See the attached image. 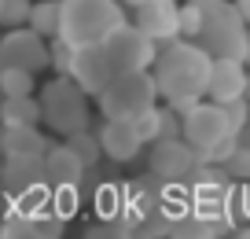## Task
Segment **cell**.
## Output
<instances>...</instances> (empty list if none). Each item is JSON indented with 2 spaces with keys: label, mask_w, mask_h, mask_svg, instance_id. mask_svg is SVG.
Segmentation results:
<instances>
[{
  "label": "cell",
  "mask_w": 250,
  "mask_h": 239,
  "mask_svg": "<svg viewBox=\"0 0 250 239\" xmlns=\"http://www.w3.org/2000/svg\"><path fill=\"white\" fill-rule=\"evenodd\" d=\"M228 132H235V129H232V122H228V114H225V103L210 100V103H199L195 110L184 114V140L195 147L199 154L213 151Z\"/></svg>",
  "instance_id": "7"
},
{
  "label": "cell",
  "mask_w": 250,
  "mask_h": 239,
  "mask_svg": "<svg viewBox=\"0 0 250 239\" xmlns=\"http://www.w3.org/2000/svg\"><path fill=\"white\" fill-rule=\"evenodd\" d=\"M52 210L55 217L70 221L78 214V184H62V188H52Z\"/></svg>",
  "instance_id": "21"
},
{
  "label": "cell",
  "mask_w": 250,
  "mask_h": 239,
  "mask_svg": "<svg viewBox=\"0 0 250 239\" xmlns=\"http://www.w3.org/2000/svg\"><path fill=\"white\" fill-rule=\"evenodd\" d=\"M151 70H155L162 100H180V96H203L206 100L213 55L206 52L199 41L177 37V41H169V44L158 48V59H155Z\"/></svg>",
  "instance_id": "1"
},
{
  "label": "cell",
  "mask_w": 250,
  "mask_h": 239,
  "mask_svg": "<svg viewBox=\"0 0 250 239\" xmlns=\"http://www.w3.org/2000/svg\"><path fill=\"white\" fill-rule=\"evenodd\" d=\"M0 122H4V129L8 125H37V122H44V107H41V100H33V92L30 96H4Z\"/></svg>",
  "instance_id": "17"
},
{
  "label": "cell",
  "mask_w": 250,
  "mask_h": 239,
  "mask_svg": "<svg viewBox=\"0 0 250 239\" xmlns=\"http://www.w3.org/2000/svg\"><path fill=\"white\" fill-rule=\"evenodd\" d=\"M250 88V74L243 59H213L210 70V85H206V100L213 103H232L239 96H247Z\"/></svg>",
  "instance_id": "12"
},
{
  "label": "cell",
  "mask_w": 250,
  "mask_h": 239,
  "mask_svg": "<svg viewBox=\"0 0 250 239\" xmlns=\"http://www.w3.org/2000/svg\"><path fill=\"white\" fill-rule=\"evenodd\" d=\"M0 177H4V162H0Z\"/></svg>",
  "instance_id": "32"
},
{
  "label": "cell",
  "mask_w": 250,
  "mask_h": 239,
  "mask_svg": "<svg viewBox=\"0 0 250 239\" xmlns=\"http://www.w3.org/2000/svg\"><path fill=\"white\" fill-rule=\"evenodd\" d=\"M225 166H228V173H232L235 180H250V147L239 144V151H235Z\"/></svg>",
  "instance_id": "25"
},
{
  "label": "cell",
  "mask_w": 250,
  "mask_h": 239,
  "mask_svg": "<svg viewBox=\"0 0 250 239\" xmlns=\"http://www.w3.org/2000/svg\"><path fill=\"white\" fill-rule=\"evenodd\" d=\"M239 144H243V147H250V125H247V129H239Z\"/></svg>",
  "instance_id": "28"
},
{
  "label": "cell",
  "mask_w": 250,
  "mask_h": 239,
  "mask_svg": "<svg viewBox=\"0 0 250 239\" xmlns=\"http://www.w3.org/2000/svg\"><path fill=\"white\" fill-rule=\"evenodd\" d=\"M225 114H228V122H232L235 132L247 129V125H250V100H247V96H239V100L225 103Z\"/></svg>",
  "instance_id": "24"
},
{
  "label": "cell",
  "mask_w": 250,
  "mask_h": 239,
  "mask_svg": "<svg viewBox=\"0 0 250 239\" xmlns=\"http://www.w3.org/2000/svg\"><path fill=\"white\" fill-rule=\"evenodd\" d=\"M66 74L85 88L88 96H100L103 88L114 81V63L107 55V44H85V48H74V59H70V70Z\"/></svg>",
  "instance_id": "9"
},
{
  "label": "cell",
  "mask_w": 250,
  "mask_h": 239,
  "mask_svg": "<svg viewBox=\"0 0 250 239\" xmlns=\"http://www.w3.org/2000/svg\"><path fill=\"white\" fill-rule=\"evenodd\" d=\"M133 22L158 44H169L180 37V4L177 0H144L133 11Z\"/></svg>",
  "instance_id": "11"
},
{
  "label": "cell",
  "mask_w": 250,
  "mask_h": 239,
  "mask_svg": "<svg viewBox=\"0 0 250 239\" xmlns=\"http://www.w3.org/2000/svg\"><path fill=\"white\" fill-rule=\"evenodd\" d=\"M59 4H62L59 37L74 48L103 44L125 22L122 0H59Z\"/></svg>",
  "instance_id": "3"
},
{
  "label": "cell",
  "mask_w": 250,
  "mask_h": 239,
  "mask_svg": "<svg viewBox=\"0 0 250 239\" xmlns=\"http://www.w3.org/2000/svg\"><path fill=\"white\" fill-rule=\"evenodd\" d=\"M33 15V0H4V26H26Z\"/></svg>",
  "instance_id": "23"
},
{
  "label": "cell",
  "mask_w": 250,
  "mask_h": 239,
  "mask_svg": "<svg viewBox=\"0 0 250 239\" xmlns=\"http://www.w3.org/2000/svg\"><path fill=\"white\" fill-rule=\"evenodd\" d=\"M103 44H107V55H110V63H114L118 74H122V70H151L155 59H158V48H162L136 22H122Z\"/></svg>",
  "instance_id": "6"
},
{
  "label": "cell",
  "mask_w": 250,
  "mask_h": 239,
  "mask_svg": "<svg viewBox=\"0 0 250 239\" xmlns=\"http://www.w3.org/2000/svg\"><path fill=\"white\" fill-rule=\"evenodd\" d=\"M85 170H88L85 158H81L70 144H59V147H48V151H44V180H48L52 188L81 184Z\"/></svg>",
  "instance_id": "15"
},
{
  "label": "cell",
  "mask_w": 250,
  "mask_h": 239,
  "mask_svg": "<svg viewBox=\"0 0 250 239\" xmlns=\"http://www.w3.org/2000/svg\"><path fill=\"white\" fill-rule=\"evenodd\" d=\"M199 162H203V154L188 144L184 136L155 140V147H151V173L158 180H188Z\"/></svg>",
  "instance_id": "10"
},
{
  "label": "cell",
  "mask_w": 250,
  "mask_h": 239,
  "mask_svg": "<svg viewBox=\"0 0 250 239\" xmlns=\"http://www.w3.org/2000/svg\"><path fill=\"white\" fill-rule=\"evenodd\" d=\"M48 147H52V144L41 136L37 125H8V132L0 136V151H4V158H8V154H44Z\"/></svg>",
  "instance_id": "16"
},
{
  "label": "cell",
  "mask_w": 250,
  "mask_h": 239,
  "mask_svg": "<svg viewBox=\"0 0 250 239\" xmlns=\"http://www.w3.org/2000/svg\"><path fill=\"white\" fill-rule=\"evenodd\" d=\"M133 125H136V132L144 136V144H155V140L162 136V107L155 103V107H151V110H144V114L136 118Z\"/></svg>",
  "instance_id": "22"
},
{
  "label": "cell",
  "mask_w": 250,
  "mask_h": 239,
  "mask_svg": "<svg viewBox=\"0 0 250 239\" xmlns=\"http://www.w3.org/2000/svg\"><path fill=\"white\" fill-rule=\"evenodd\" d=\"M0 184L8 188L15 199L26 195L30 188H37V184H48L44 180V154H8Z\"/></svg>",
  "instance_id": "14"
},
{
  "label": "cell",
  "mask_w": 250,
  "mask_h": 239,
  "mask_svg": "<svg viewBox=\"0 0 250 239\" xmlns=\"http://www.w3.org/2000/svg\"><path fill=\"white\" fill-rule=\"evenodd\" d=\"M66 144L74 147V151L85 158V166H96V158L103 154V144H100V136H88V129H78V132H70L66 136Z\"/></svg>",
  "instance_id": "20"
},
{
  "label": "cell",
  "mask_w": 250,
  "mask_h": 239,
  "mask_svg": "<svg viewBox=\"0 0 250 239\" xmlns=\"http://www.w3.org/2000/svg\"><path fill=\"white\" fill-rule=\"evenodd\" d=\"M0 22H4V0H0Z\"/></svg>",
  "instance_id": "31"
},
{
  "label": "cell",
  "mask_w": 250,
  "mask_h": 239,
  "mask_svg": "<svg viewBox=\"0 0 250 239\" xmlns=\"http://www.w3.org/2000/svg\"><path fill=\"white\" fill-rule=\"evenodd\" d=\"M158 96H162V92H158L155 70H122V74H114V81H110L96 100H100L103 118L136 122L144 110L155 107Z\"/></svg>",
  "instance_id": "4"
},
{
  "label": "cell",
  "mask_w": 250,
  "mask_h": 239,
  "mask_svg": "<svg viewBox=\"0 0 250 239\" xmlns=\"http://www.w3.org/2000/svg\"><path fill=\"white\" fill-rule=\"evenodd\" d=\"M85 88L74 81L70 74H59L55 81H48L41 88V107H44V122L55 132L70 136L78 129H88V100Z\"/></svg>",
  "instance_id": "5"
},
{
  "label": "cell",
  "mask_w": 250,
  "mask_h": 239,
  "mask_svg": "<svg viewBox=\"0 0 250 239\" xmlns=\"http://www.w3.org/2000/svg\"><path fill=\"white\" fill-rule=\"evenodd\" d=\"M177 114H188V110H195L199 103H203V96H180V100H166Z\"/></svg>",
  "instance_id": "26"
},
{
  "label": "cell",
  "mask_w": 250,
  "mask_h": 239,
  "mask_svg": "<svg viewBox=\"0 0 250 239\" xmlns=\"http://www.w3.org/2000/svg\"><path fill=\"white\" fill-rule=\"evenodd\" d=\"M235 8H239V15L247 19V26H250V0H235Z\"/></svg>",
  "instance_id": "27"
},
{
  "label": "cell",
  "mask_w": 250,
  "mask_h": 239,
  "mask_svg": "<svg viewBox=\"0 0 250 239\" xmlns=\"http://www.w3.org/2000/svg\"><path fill=\"white\" fill-rule=\"evenodd\" d=\"M100 144H103V154L114 158V162H133L136 154L144 151V136L136 132V125L122 122V118H107V122H103Z\"/></svg>",
  "instance_id": "13"
},
{
  "label": "cell",
  "mask_w": 250,
  "mask_h": 239,
  "mask_svg": "<svg viewBox=\"0 0 250 239\" xmlns=\"http://www.w3.org/2000/svg\"><path fill=\"white\" fill-rule=\"evenodd\" d=\"M247 96H250V88H247Z\"/></svg>",
  "instance_id": "33"
},
{
  "label": "cell",
  "mask_w": 250,
  "mask_h": 239,
  "mask_svg": "<svg viewBox=\"0 0 250 239\" xmlns=\"http://www.w3.org/2000/svg\"><path fill=\"white\" fill-rule=\"evenodd\" d=\"M59 22H62V4H55V0H37V4H33L30 26L37 33H44L48 41L59 37Z\"/></svg>",
  "instance_id": "18"
},
{
  "label": "cell",
  "mask_w": 250,
  "mask_h": 239,
  "mask_svg": "<svg viewBox=\"0 0 250 239\" xmlns=\"http://www.w3.org/2000/svg\"><path fill=\"white\" fill-rule=\"evenodd\" d=\"M44 33H37L33 26H11V33L0 41V59L4 66H22V70H44L52 66V44H44Z\"/></svg>",
  "instance_id": "8"
},
{
  "label": "cell",
  "mask_w": 250,
  "mask_h": 239,
  "mask_svg": "<svg viewBox=\"0 0 250 239\" xmlns=\"http://www.w3.org/2000/svg\"><path fill=\"white\" fill-rule=\"evenodd\" d=\"M247 66H250V41H247Z\"/></svg>",
  "instance_id": "30"
},
{
  "label": "cell",
  "mask_w": 250,
  "mask_h": 239,
  "mask_svg": "<svg viewBox=\"0 0 250 239\" xmlns=\"http://www.w3.org/2000/svg\"><path fill=\"white\" fill-rule=\"evenodd\" d=\"M0 92L4 96H30L33 92V70L4 66L0 70Z\"/></svg>",
  "instance_id": "19"
},
{
  "label": "cell",
  "mask_w": 250,
  "mask_h": 239,
  "mask_svg": "<svg viewBox=\"0 0 250 239\" xmlns=\"http://www.w3.org/2000/svg\"><path fill=\"white\" fill-rule=\"evenodd\" d=\"M122 4H129V8H140V4H144V0H122Z\"/></svg>",
  "instance_id": "29"
},
{
  "label": "cell",
  "mask_w": 250,
  "mask_h": 239,
  "mask_svg": "<svg viewBox=\"0 0 250 239\" xmlns=\"http://www.w3.org/2000/svg\"><path fill=\"white\" fill-rule=\"evenodd\" d=\"M199 4V30L195 41L213 55V59H243L247 63V41L250 26L228 0H195Z\"/></svg>",
  "instance_id": "2"
}]
</instances>
